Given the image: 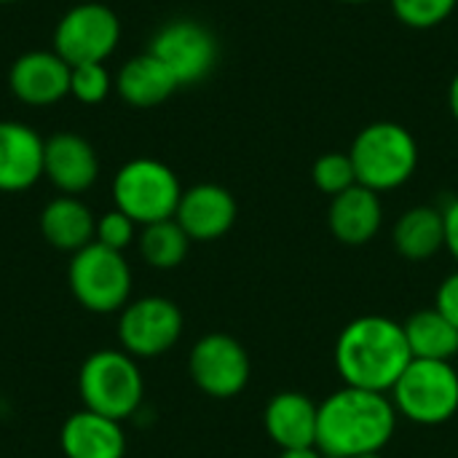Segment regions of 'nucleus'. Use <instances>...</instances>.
Instances as JSON below:
<instances>
[{
	"mask_svg": "<svg viewBox=\"0 0 458 458\" xmlns=\"http://www.w3.org/2000/svg\"><path fill=\"white\" fill-rule=\"evenodd\" d=\"M443 223H445V250L458 263V196L451 199L448 207L443 209Z\"/></svg>",
	"mask_w": 458,
	"mask_h": 458,
	"instance_id": "29",
	"label": "nucleus"
},
{
	"mask_svg": "<svg viewBox=\"0 0 458 458\" xmlns=\"http://www.w3.org/2000/svg\"><path fill=\"white\" fill-rule=\"evenodd\" d=\"M137 250L148 266L158 271H172L182 266V260L188 258L191 236L180 228L174 217H169L161 223L142 225V231L137 233Z\"/></svg>",
	"mask_w": 458,
	"mask_h": 458,
	"instance_id": "23",
	"label": "nucleus"
},
{
	"mask_svg": "<svg viewBox=\"0 0 458 458\" xmlns=\"http://www.w3.org/2000/svg\"><path fill=\"white\" fill-rule=\"evenodd\" d=\"M0 3H16V0H0Z\"/></svg>",
	"mask_w": 458,
	"mask_h": 458,
	"instance_id": "34",
	"label": "nucleus"
},
{
	"mask_svg": "<svg viewBox=\"0 0 458 458\" xmlns=\"http://www.w3.org/2000/svg\"><path fill=\"white\" fill-rule=\"evenodd\" d=\"M134 239H137V223L131 217H126L121 209H113V212H107V215H102L97 220L94 242L105 244L107 250L123 252Z\"/></svg>",
	"mask_w": 458,
	"mask_h": 458,
	"instance_id": "27",
	"label": "nucleus"
},
{
	"mask_svg": "<svg viewBox=\"0 0 458 458\" xmlns=\"http://www.w3.org/2000/svg\"><path fill=\"white\" fill-rule=\"evenodd\" d=\"M319 405L303 392H276L263 411V427L279 451L317 445Z\"/></svg>",
	"mask_w": 458,
	"mask_h": 458,
	"instance_id": "16",
	"label": "nucleus"
},
{
	"mask_svg": "<svg viewBox=\"0 0 458 458\" xmlns=\"http://www.w3.org/2000/svg\"><path fill=\"white\" fill-rule=\"evenodd\" d=\"M403 330L413 360H437V362L458 360V327L451 319H445L435 306L411 314L403 322Z\"/></svg>",
	"mask_w": 458,
	"mask_h": 458,
	"instance_id": "22",
	"label": "nucleus"
},
{
	"mask_svg": "<svg viewBox=\"0 0 458 458\" xmlns=\"http://www.w3.org/2000/svg\"><path fill=\"white\" fill-rule=\"evenodd\" d=\"M121 24L118 16L102 3H83L70 8L54 32V51L70 64L105 62L118 46Z\"/></svg>",
	"mask_w": 458,
	"mask_h": 458,
	"instance_id": "10",
	"label": "nucleus"
},
{
	"mask_svg": "<svg viewBox=\"0 0 458 458\" xmlns=\"http://www.w3.org/2000/svg\"><path fill=\"white\" fill-rule=\"evenodd\" d=\"M381 225H384L381 193H376V191L357 182L349 191L330 199L327 228L341 244L362 247V244H368V242H373L378 236Z\"/></svg>",
	"mask_w": 458,
	"mask_h": 458,
	"instance_id": "15",
	"label": "nucleus"
},
{
	"mask_svg": "<svg viewBox=\"0 0 458 458\" xmlns=\"http://www.w3.org/2000/svg\"><path fill=\"white\" fill-rule=\"evenodd\" d=\"M67 284L72 298L91 314H115L129 303L131 268L123 252L99 242L86 244L70 258Z\"/></svg>",
	"mask_w": 458,
	"mask_h": 458,
	"instance_id": "6",
	"label": "nucleus"
},
{
	"mask_svg": "<svg viewBox=\"0 0 458 458\" xmlns=\"http://www.w3.org/2000/svg\"><path fill=\"white\" fill-rule=\"evenodd\" d=\"M182 188L177 174L156 158H134L123 164L113 180V201L137 225L174 217Z\"/></svg>",
	"mask_w": 458,
	"mask_h": 458,
	"instance_id": "7",
	"label": "nucleus"
},
{
	"mask_svg": "<svg viewBox=\"0 0 458 458\" xmlns=\"http://www.w3.org/2000/svg\"><path fill=\"white\" fill-rule=\"evenodd\" d=\"M43 174L62 196H78L97 182L99 161L94 148L78 134H54L43 148Z\"/></svg>",
	"mask_w": 458,
	"mask_h": 458,
	"instance_id": "14",
	"label": "nucleus"
},
{
	"mask_svg": "<svg viewBox=\"0 0 458 458\" xmlns=\"http://www.w3.org/2000/svg\"><path fill=\"white\" fill-rule=\"evenodd\" d=\"M188 373L201 394L212 400H233L252 378V360L244 344L233 335L207 333L191 349Z\"/></svg>",
	"mask_w": 458,
	"mask_h": 458,
	"instance_id": "8",
	"label": "nucleus"
},
{
	"mask_svg": "<svg viewBox=\"0 0 458 458\" xmlns=\"http://www.w3.org/2000/svg\"><path fill=\"white\" fill-rule=\"evenodd\" d=\"M448 107H451V113H454V118H456L458 123V72L454 75L451 89H448Z\"/></svg>",
	"mask_w": 458,
	"mask_h": 458,
	"instance_id": "31",
	"label": "nucleus"
},
{
	"mask_svg": "<svg viewBox=\"0 0 458 458\" xmlns=\"http://www.w3.org/2000/svg\"><path fill=\"white\" fill-rule=\"evenodd\" d=\"M70 70L56 51H30L13 62L8 83L21 102L46 107L70 94Z\"/></svg>",
	"mask_w": 458,
	"mask_h": 458,
	"instance_id": "13",
	"label": "nucleus"
},
{
	"mask_svg": "<svg viewBox=\"0 0 458 458\" xmlns=\"http://www.w3.org/2000/svg\"><path fill=\"white\" fill-rule=\"evenodd\" d=\"M185 319L174 301L148 295L129 301L118 317V341L134 360H153L166 354L182 335Z\"/></svg>",
	"mask_w": 458,
	"mask_h": 458,
	"instance_id": "9",
	"label": "nucleus"
},
{
	"mask_svg": "<svg viewBox=\"0 0 458 458\" xmlns=\"http://www.w3.org/2000/svg\"><path fill=\"white\" fill-rule=\"evenodd\" d=\"M239 207L228 188L217 182H199L182 191L174 220L191 236V242L223 239L236 223Z\"/></svg>",
	"mask_w": 458,
	"mask_h": 458,
	"instance_id": "12",
	"label": "nucleus"
},
{
	"mask_svg": "<svg viewBox=\"0 0 458 458\" xmlns=\"http://www.w3.org/2000/svg\"><path fill=\"white\" fill-rule=\"evenodd\" d=\"M338 3H352V5H360V3H370V0H338Z\"/></svg>",
	"mask_w": 458,
	"mask_h": 458,
	"instance_id": "33",
	"label": "nucleus"
},
{
	"mask_svg": "<svg viewBox=\"0 0 458 458\" xmlns=\"http://www.w3.org/2000/svg\"><path fill=\"white\" fill-rule=\"evenodd\" d=\"M115 89L131 107H156L166 102L180 89V83L166 70V64L148 51L121 67Z\"/></svg>",
	"mask_w": 458,
	"mask_h": 458,
	"instance_id": "21",
	"label": "nucleus"
},
{
	"mask_svg": "<svg viewBox=\"0 0 458 458\" xmlns=\"http://www.w3.org/2000/svg\"><path fill=\"white\" fill-rule=\"evenodd\" d=\"M392 244L405 260H413V263H424L435 258L440 250H445L443 209L429 207V204L405 209L394 223Z\"/></svg>",
	"mask_w": 458,
	"mask_h": 458,
	"instance_id": "20",
	"label": "nucleus"
},
{
	"mask_svg": "<svg viewBox=\"0 0 458 458\" xmlns=\"http://www.w3.org/2000/svg\"><path fill=\"white\" fill-rule=\"evenodd\" d=\"M397 416L419 427H443L458 416V368L454 362L411 360L389 392Z\"/></svg>",
	"mask_w": 458,
	"mask_h": 458,
	"instance_id": "5",
	"label": "nucleus"
},
{
	"mask_svg": "<svg viewBox=\"0 0 458 458\" xmlns=\"http://www.w3.org/2000/svg\"><path fill=\"white\" fill-rule=\"evenodd\" d=\"M78 394L86 411L126 421L142 405L145 378L131 354L123 349H102L81 365Z\"/></svg>",
	"mask_w": 458,
	"mask_h": 458,
	"instance_id": "4",
	"label": "nucleus"
},
{
	"mask_svg": "<svg viewBox=\"0 0 458 458\" xmlns=\"http://www.w3.org/2000/svg\"><path fill=\"white\" fill-rule=\"evenodd\" d=\"M357 182L376 191L403 188L419 169V142L403 123L376 121L360 129L349 148Z\"/></svg>",
	"mask_w": 458,
	"mask_h": 458,
	"instance_id": "3",
	"label": "nucleus"
},
{
	"mask_svg": "<svg viewBox=\"0 0 458 458\" xmlns=\"http://www.w3.org/2000/svg\"><path fill=\"white\" fill-rule=\"evenodd\" d=\"M150 54L166 64V70L174 75L180 86H191L212 72L217 62V40L204 24L177 19L158 30Z\"/></svg>",
	"mask_w": 458,
	"mask_h": 458,
	"instance_id": "11",
	"label": "nucleus"
},
{
	"mask_svg": "<svg viewBox=\"0 0 458 458\" xmlns=\"http://www.w3.org/2000/svg\"><path fill=\"white\" fill-rule=\"evenodd\" d=\"M46 142L19 121H0V193H21L43 177Z\"/></svg>",
	"mask_w": 458,
	"mask_h": 458,
	"instance_id": "17",
	"label": "nucleus"
},
{
	"mask_svg": "<svg viewBox=\"0 0 458 458\" xmlns=\"http://www.w3.org/2000/svg\"><path fill=\"white\" fill-rule=\"evenodd\" d=\"M279 458H327L317 445H311V448H295V451H282Z\"/></svg>",
	"mask_w": 458,
	"mask_h": 458,
	"instance_id": "30",
	"label": "nucleus"
},
{
	"mask_svg": "<svg viewBox=\"0 0 458 458\" xmlns=\"http://www.w3.org/2000/svg\"><path fill=\"white\" fill-rule=\"evenodd\" d=\"M352 458H384V454H362V456H352Z\"/></svg>",
	"mask_w": 458,
	"mask_h": 458,
	"instance_id": "32",
	"label": "nucleus"
},
{
	"mask_svg": "<svg viewBox=\"0 0 458 458\" xmlns=\"http://www.w3.org/2000/svg\"><path fill=\"white\" fill-rule=\"evenodd\" d=\"M110 91V75L102 62L78 64L70 70V94L83 105H97Z\"/></svg>",
	"mask_w": 458,
	"mask_h": 458,
	"instance_id": "26",
	"label": "nucleus"
},
{
	"mask_svg": "<svg viewBox=\"0 0 458 458\" xmlns=\"http://www.w3.org/2000/svg\"><path fill=\"white\" fill-rule=\"evenodd\" d=\"M389 3L394 16L411 30L440 27L458 5V0H389Z\"/></svg>",
	"mask_w": 458,
	"mask_h": 458,
	"instance_id": "25",
	"label": "nucleus"
},
{
	"mask_svg": "<svg viewBox=\"0 0 458 458\" xmlns=\"http://www.w3.org/2000/svg\"><path fill=\"white\" fill-rule=\"evenodd\" d=\"M435 309L458 327V271L448 274L440 282V287L435 293Z\"/></svg>",
	"mask_w": 458,
	"mask_h": 458,
	"instance_id": "28",
	"label": "nucleus"
},
{
	"mask_svg": "<svg viewBox=\"0 0 458 458\" xmlns=\"http://www.w3.org/2000/svg\"><path fill=\"white\" fill-rule=\"evenodd\" d=\"M59 448L64 458H123L126 435L121 421L83 408L62 424Z\"/></svg>",
	"mask_w": 458,
	"mask_h": 458,
	"instance_id": "18",
	"label": "nucleus"
},
{
	"mask_svg": "<svg viewBox=\"0 0 458 458\" xmlns=\"http://www.w3.org/2000/svg\"><path fill=\"white\" fill-rule=\"evenodd\" d=\"M413 354L403 322L384 314L352 319L335 341L333 362L344 386L389 394L397 378L411 365Z\"/></svg>",
	"mask_w": 458,
	"mask_h": 458,
	"instance_id": "1",
	"label": "nucleus"
},
{
	"mask_svg": "<svg viewBox=\"0 0 458 458\" xmlns=\"http://www.w3.org/2000/svg\"><path fill=\"white\" fill-rule=\"evenodd\" d=\"M94 231L97 217L78 196H56L40 212V233L59 252L75 255L94 242Z\"/></svg>",
	"mask_w": 458,
	"mask_h": 458,
	"instance_id": "19",
	"label": "nucleus"
},
{
	"mask_svg": "<svg viewBox=\"0 0 458 458\" xmlns=\"http://www.w3.org/2000/svg\"><path fill=\"white\" fill-rule=\"evenodd\" d=\"M397 419L389 394L344 386L319 403L317 448L327 458L381 454L397 432Z\"/></svg>",
	"mask_w": 458,
	"mask_h": 458,
	"instance_id": "2",
	"label": "nucleus"
},
{
	"mask_svg": "<svg viewBox=\"0 0 458 458\" xmlns=\"http://www.w3.org/2000/svg\"><path fill=\"white\" fill-rule=\"evenodd\" d=\"M311 180H314L317 191H322L325 196L333 199V196L349 191L352 185H357V172H354L349 153H325L314 161Z\"/></svg>",
	"mask_w": 458,
	"mask_h": 458,
	"instance_id": "24",
	"label": "nucleus"
}]
</instances>
